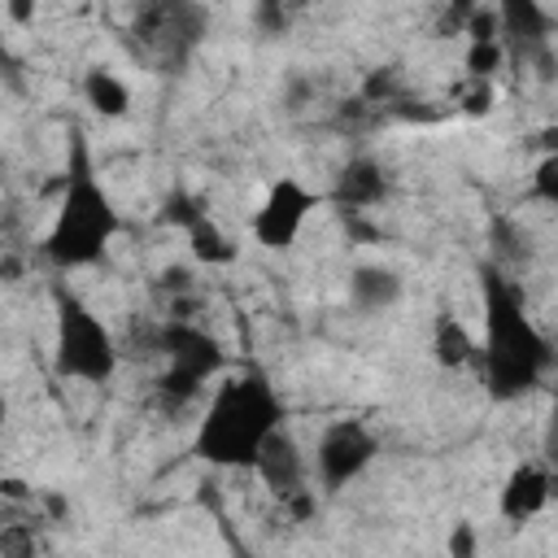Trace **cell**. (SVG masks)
Here are the masks:
<instances>
[{
  "instance_id": "1",
  "label": "cell",
  "mask_w": 558,
  "mask_h": 558,
  "mask_svg": "<svg viewBox=\"0 0 558 558\" xmlns=\"http://www.w3.org/2000/svg\"><path fill=\"white\" fill-rule=\"evenodd\" d=\"M480 314H484V340H480V379L493 401H519L527 397L554 366V344L527 314V301L519 283L497 266H480Z\"/></svg>"
},
{
  "instance_id": "2",
  "label": "cell",
  "mask_w": 558,
  "mask_h": 558,
  "mask_svg": "<svg viewBox=\"0 0 558 558\" xmlns=\"http://www.w3.org/2000/svg\"><path fill=\"white\" fill-rule=\"evenodd\" d=\"M279 427H283V401H279L270 375L262 366H244L214 384L209 405L196 423L192 453L222 471H240V466L253 471L262 445Z\"/></svg>"
},
{
  "instance_id": "3",
  "label": "cell",
  "mask_w": 558,
  "mask_h": 558,
  "mask_svg": "<svg viewBox=\"0 0 558 558\" xmlns=\"http://www.w3.org/2000/svg\"><path fill=\"white\" fill-rule=\"evenodd\" d=\"M118 231H122V214H118L109 187L96 179L83 135L74 131L70 166L61 179V201L52 209V222L44 231L39 253L57 270H83V266H96L105 257V248L113 244Z\"/></svg>"
},
{
  "instance_id": "4",
  "label": "cell",
  "mask_w": 558,
  "mask_h": 558,
  "mask_svg": "<svg viewBox=\"0 0 558 558\" xmlns=\"http://www.w3.org/2000/svg\"><path fill=\"white\" fill-rule=\"evenodd\" d=\"M52 371L78 384H109L118 375V340L105 318L65 283L52 288Z\"/></svg>"
},
{
  "instance_id": "5",
  "label": "cell",
  "mask_w": 558,
  "mask_h": 558,
  "mask_svg": "<svg viewBox=\"0 0 558 558\" xmlns=\"http://www.w3.org/2000/svg\"><path fill=\"white\" fill-rule=\"evenodd\" d=\"M157 353H161L166 371L157 375L153 392L166 410H183L187 401H196L209 379H222V366H227L222 340L187 318H170L157 331Z\"/></svg>"
},
{
  "instance_id": "6",
  "label": "cell",
  "mask_w": 558,
  "mask_h": 558,
  "mask_svg": "<svg viewBox=\"0 0 558 558\" xmlns=\"http://www.w3.org/2000/svg\"><path fill=\"white\" fill-rule=\"evenodd\" d=\"M209 26V13L201 4H183V0H166V4H144L131 22L135 48L157 65V70H179L192 48L201 44Z\"/></svg>"
},
{
  "instance_id": "7",
  "label": "cell",
  "mask_w": 558,
  "mask_h": 558,
  "mask_svg": "<svg viewBox=\"0 0 558 558\" xmlns=\"http://www.w3.org/2000/svg\"><path fill=\"white\" fill-rule=\"evenodd\" d=\"M323 205V192H314L305 179H296V174H279L270 187H266V196H262V205L253 209V222H248V231H253V240L262 244V248H270V253H288L296 240H301V231H305V222H310V214Z\"/></svg>"
},
{
  "instance_id": "8",
  "label": "cell",
  "mask_w": 558,
  "mask_h": 558,
  "mask_svg": "<svg viewBox=\"0 0 558 558\" xmlns=\"http://www.w3.org/2000/svg\"><path fill=\"white\" fill-rule=\"evenodd\" d=\"M379 458V436L362 423V418H336L318 432L314 445V475L327 493L349 488L353 480H362V471Z\"/></svg>"
},
{
  "instance_id": "9",
  "label": "cell",
  "mask_w": 558,
  "mask_h": 558,
  "mask_svg": "<svg viewBox=\"0 0 558 558\" xmlns=\"http://www.w3.org/2000/svg\"><path fill=\"white\" fill-rule=\"evenodd\" d=\"M501 13V44L514 48L519 57L545 65L549 74V35H554V13L536 0H506L497 4Z\"/></svg>"
},
{
  "instance_id": "10",
  "label": "cell",
  "mask_w": 558,
  "mask_h": 558,
  "mask_svg": "<svg viewBox=\"0 0 558 558\" xmlns=\"http://www.w3.org/2000/svg\"><path fill=\"white\" fill-rule=\"evenodd\" d=\"M554 501V471L545 462H519L497 488V514L506 523H527Z\"/></svg>"
},
{
  "instance_id": "11",
  "label": "cell",
  "mask_w": 558,
  "mask_h": 558,
  "mask_svg": "<svg viewBox=\"0 0 558 558\" xmlns=\"http://www.w3.org/2000/svg\"><path fill=\"white\" fill-rule=\"evenodd\" d=\"M388 170L375 161V157H349L340 170H336V183L327 192L331 205H340L344 214H362V209H375L388 201Z\"/></svg>"
},
{
  "instance_id": "12",
  "label": "cell",
  "mask_w": 558,
  "mask_h": 558,
  "mask_svg": "<svg viewBox=\"0 0 558 558\" xmlns=\"http://www.w3.org/2000/svg\"><path fill=\"white\" fill-rule=\"evenodd\" d=\"M253 475L283 501V497H292V493H301L305 488V449H301V440L288 432V427H279L266 445H262V453H257V462H253Z\"/></svg>"
},
{
  "instance_id": "13",
  "label": "cell",
  "mask_w": 558,
  "mask_h": 558,
  "mask_svg": "<svg viewBox=\"0 0 558 558\" xmlns=\"http://www.w3.org/2000/svg\"><path fill=\"white\" fill-rule=\"evenodd\" d=\"M405 296V283L392 266H379V262H362L349 270V305L362 310V314H384L392 310L397 301Z\"/></svg>"
},
{
  "instance_id": "14",
  "label": "cell",
  "mask_w": 558,
  "mask_h": 558,
  "mask_svg": "<svg viewBox=\"0 0 558 558\" xmlns=\"http://www.w3.org/2000/svg\"><path fill=\"white\" fill-rule=\"evenodd\" d=\"M432 357L440 371H462V366L480 362V340L471 336V327L458 314L440 310L432 318Z\"/></svg>"
},
{
  "instance_id": "15",
  "label": "cell",
  "mask_w": 558,
  "mask_h": 558,
  "mask_svg": "<svg viewBox=\"0 0 558 558\" xmlns=\"http://www.w3.org/2000/svg\"><path fill=\"white\" fill-rule=\"evenodd\" d=\"M83 100H87V109L100 113V118H126V109H131V87H126L113 70L92 65V70L83 74Z\"/></svg>"
},
{
  "instance_id": "16",
  "label": "cell",
  "mask_w": 558,
  "mask_h": 558,
  "mask_svg": "<svg viewBox=\"0 0 558 558\" xmlns=\"http://www.w3.org/2000/svg\"><path fill=\"white\" fill-rule=\"evenodd\" d=\"M187 253L205 266H231L240 257V244L214 222V218H201L192 231H187Z\"/></svg>"
},
{
  "instance_id": "17",
  "label": "cell",
  "mask_w": 558,
  "mask_h": 558,
  "mask_svg": "<svg viewBox=\"0 0 558 558\" xmlns=\"http://www.w3.org/2000/svg\"><path fill=\"white\" fill-rule=\"evenodd\" d=\"M201 218H209V209H205V201L192 196V192H170V196L161 201V222H166V227H179L183 235H187Z\"/></svg>"
},
{
  "instance_id": "18",
  "label": "cell",
  "mask_w": 558,
  "mask_h": 558,
  "mask_svg": "<svg viewBox=\"0 0 558 558\" xmlns=\"http://www.w3.org/2000/svg\"><path fill=\"white\" fill-rule=\"evenodd\" d=\"M462 65H466V78L493 83V74L506 65V44H501V39H497V44H466Z\"/></svg>"
},
{
  "instance_id": "19",
  "label": "cell",
  "mask_w": 558,
  "mask_h": 558,
  "mask_svg": "<svg viewBox=\"0 0 558 558\" xmlns=\"http://www.w3.org/2000/svg\"><path fill=\"white\" fill-rule=\"evenodd\" d=\"M462 35H466V44H497L501 39V13H497V4H471Z\"/></svg>"
},
{
  "instance_id": "20",
  "label": "cell",
  "mask_w": 558,
  "mask_h": 558,
  "mask_svg": "<svg viewBox=\"0 0 558 558\" xmlns=\"http://www.w3.org/2000/svg\"><path fill=\"white\" fill-rule=\"evenodd\" d=\"M397 96H401V83H397V70H392V65L371 70L366 83H362V92H357V100H366L371 109H375V105H397Z\"/></svg>"
},
{
  "instance_id": "21",
  "label": "cell",
  "mask_w": 558,
  "mask_h": 558,
  "mask_svg": "<svg viewBox=\"0 0 558 558\" xmlns=\"http://www.w3.org/2000/svg\"><path fill=\"white\" fill-rule=\"evenodd\" d=\"M527 196L541 201V205H558V153H549V157H541V161L532 166Z\"/></svg>"
},
{
  "instance_id": "22",
  "label": "cell",
  "mask_w": 558,
  "mask_h": 558,
  "mask_svg": "<svg viewBox=\"0 0 558 558\" xmlns=\"http://www.w3.org/2000/svg\"><path fill=\"white\" fill-rule=\"evenodd\" d=\"M253 26H257L262 35H288V26H292V13H288L283 4L266 0V4H253Z\"/></svg>"
},
{
  "instance_id": "23",
  "label": "cell",
  "mask_w": 558,
  "mask_h": 558,
  "mask_svg": "<svg viewBox=\"0 0 558 558\" xmlns=\"http://www.w3.org/2000/svg\"><path fill=\"white\" fill-rule=\"evenodd\" d=\"M475 545H480L475 523H471V519H458V523L449 527V541H445L449 558H475Z\"/></svg>"
},
{
  "instance_id": "24",
  "label": "cell",
  "mask_w": 558,
  "mask_h": 558,
  "mask_svg": "<svg viewBox=\"0 0 558 558\" xmlns=\"http://www.w3.org/2000/svg\"><path fill=\"white\" fill-rule=\"evenodd\" d=\"M541 462L549 471H558V397L549 401V414H545V427H541Z\"/></svg>"
},
{
  "instance_id": "25",
  "label": "cell",
  "mask_w": 558,
  "mask_h": 558,
  "mask_svg": "<svg viewBox=\"0 0 558 558\" xmlns=\"http://www.w3.org/2000/svg\"><path fill=\"white\" fill-rule=\"evenodd\" d=\"M488 109H493V83H475V78H471V87H466V96H462V113L484 118Z\"/></svg>"
},
{
  "instance_id": "26",
  "label": "cell",
  "mask_w": 558,
  "mask_h": 558,
  "mask_svg": "<svg viewBox=\"0 0 558 558\" xmlns=\"http://www.w3.org/2000/svg\"><path fill=\"white\" fill-rule=\"evenodd\" d=\"M4 13H9L13 22H31V17H35V4H22V0H9V4H4Z\"/></svg>"
},
{
  "instance_id": "27",
  "label": "cell",
  "mask_w": 558,
  "mask_h": 558,
  "mask_svg": "<svg viewBox=\"0 0 558 558\" xmlns=\"http://www.w3.org/2000/svg\"><path fill=\"white\" fill-rule=\"evenodd\" d=\"M161 279H166V288H187V279H192V275H187V270H174V266H170V270H166Z\"/></svg>"
},
{
  "instance_id": "28",
  "label": "cell",
  "mask_w": 558,
  "mask_h": 558,
  "mask_svg": "<svg viewBox=\"0 0 558 558\" xmlns=\"http://www.w3.org/2000/svg\"><path fill=\"white\" fill-rule=\"evenodd\" d=\"M4 497H26V488L17 480H4Z\"/></svg>"
}]
</instances>
